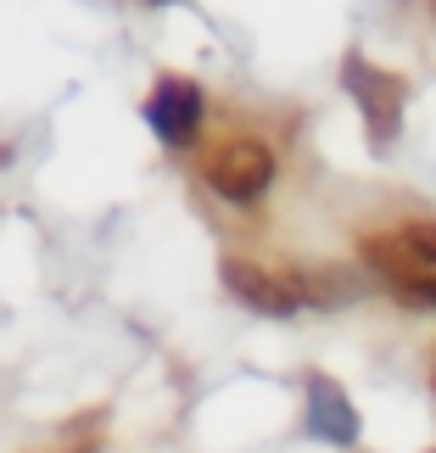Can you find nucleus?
I'll list each match as a JSON object with an SVG mask.
<instances>
[{
  "label": "nucleus",
  "mask_w": 436,
  "mask_h": 453,
  "mask_svg": "<svg viewBox=\"0 0 436 453\" xmlns=\"http://www.w3.org/2000/svg\"><path fill=\"white\" fill-rule=\"evenodd\" d=\"M341 84H347V96H353L358 112H363L370 146L386 151L397 141V129H403V96H409V84L397 79V73H386V67L363 62V57H347L341 62Z\"/></svg>",
  "instance_id": "f257e3e1"
},
{
  "label": "nucleus",
  "mask_w": 436,
  "mask_h": 453,
  "mask_svg": "<svg viewBox=\"0 0 436 453\" xmlns=\"http://www.w3.org/2000/svg\"><path fill=\"white\" fill-rule=\"evenodd\" d=\"M207 185H213L224 202L252 207V202L274 185V151H269L264 141H252V134L224 141L213 157H207Z\"/></svg>",
  "instance_id": "f03ea898"
},
{
  "label": "nucleus",
  "mask_w": 436,
  "mask_h": 453,
  "mask_svg": "<svg viewBox=\"0 0 436 453\" xmlns=\"http://www.w3.org/2000/svg\"><path fill=\"white\" fill-rule=\"evenodd\" d=\"M146 124L157 129V141H163V146H190V141H196V129H202V84L196 79H180V73L157 79V90L146 101Z\"/></svg>",
  "instance_id": "7ed1b4c3"
},
{
  "label": "nucleus",
  "mask_w": 436,
  "mask_h": 453,
  "mask_svg": "<svg viewBox=\"0 0 436 453\" xmlns=\"http://www.w3.org/2000/svg\"><path fill=\"white\" fill-rule=\"evenodd\" d=\"M224 286H230V297H241L252 313H269V319H291L302 297L291 291L286 274H269L264 264H252V257H224Z\"/></svg>",
  "instance_id": "20e7f679"
},
{
  "label": "nucleus",
  "mask_w": 436,
  "mask_h": 453,
  "mask_svg": "<svg viewBox=\"0 0 436 453\" xmlns=\"http://www.w3.org/2000/svg\"><path fill=\"white\" fill-rule=\"evenodd\" d=\"M302 397H308V431H313L319 442H330V448H353V442L363 437L353 397H347L330 375H308Z\"/></svg>",
  "instance_id": "39448f33"
},
{
  "label": "nucleus",
  "mask_w": 436,
  "mask_h": 453,
  "mask_svg": "<svg viewBox=\"0 0 436 453\" xmlns=\"http://www.w3.org/2000/svg\"><path fill=\"white\" fill-rule=\"evenodd\" d=\"M392 291H397V297H403L409 308L436 313V269H409V274H397Z\"/></svg>",
  "instance_id": "423d86ee"
},
{
  "label": "nucleus",
  "mask_w": 436,
  "mask_h": 453,
  "mask_svg": "<svg viewBox=\"0 0 436 453\" xmlns=\"http://www.w3.org/2000/svg\"><path fill=\"white\" fill-rule=\"evenodd\" d=\"M397 241H403V252L414 257V264L436 269V224H403V230H397Z\"/></svg>",
  "instance_id": "0eeeda50"
},
{
  "label": "nucleus",
  "mask_w": 436,
  "mask_h": 453,
  "mask_svg": "<svg viewBox=\"0 0 436 453\" xmlns=\"http://www.w3.org/2000/svg\"><path fill=\"white\" fill-rule=\"evenodd\" d=\"M431 387H436V364H431Z\"/></svg>",
  "instance_id": "6e6552de"
},
{
  "label": "nucleus",
  "mask_w": 436,
  "mask_h": 453,
  "mask_svg": "<svg viewBox=\"0 0 436 453\" xmlns=\"http://www.w3.org/2000/svg\"><path fill=\"white\" fill-rule=\"evenodd\" d=\"M151 6H163V0H151Z\"/></svg>",
  "instance_id": "1a4fd4ad"
},
{
  "label": "nucleus",
  "mask_w": 436,
  "mask_h": 453,
  "mask_svg": "<svg viewBox=\"0 0 436 453\" xmlns=\"http://www.w3.org/2000/svg\"><path fill=\"white\" fill-rule=\"evenodd\" d=\"M431 6H436V0H431Z\"/></svg>",
  "instance_id": "9d476101"
}]
</instances>
